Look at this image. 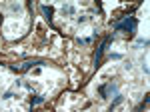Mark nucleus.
Masks as SVG:
<instances>
[{
  "instance_id": "obj_1",
  "label": "nucleus",
  "mask_w": 150,
  "mask_h": 112,
  "mask_svg": "<svg viewBox=\"0 0 150 112\" xmlns=\"http://www.w3.org/2000/svg\"><path fill=\"white\" fill-rule=\"evenodd\" d=\"M136 24H138V20H136L134 16H124L122 20L114 22V30H116V32H126V34H132L134 30H136Z\"/></svg>"
},
{
  "instance_id": "obj_2",
  "label": "nucleus",
  "mask_w": 150,
  "mask_h": 112,
  "mask_svg": "<svg viewBox=\"0 0 150 112\" xmlns=\"http://www.w3.org/2000/svg\"><path fill=\"white\" fill-rule=\"evenodd\" d=\"M112 42V36H106L104 38V42L100 46H98V50H96V54H94V58H92V62H94V66H98L100 64V60H102V54H104V50L108 48V44Z\"/></svg>"
},
{
  "instance_id": "obj_3",
  "label": "nucleus",
  "mask_w": 150,
  "mask_h": 112,
  "mask_svg": "<svg viewBox=\"0 0 150 112\" xmlns=\"http://www.w3.org/2000/svg\"><path fill=\"white\" fill-rule=\"evenodd\" d=\"M116 90H118V86L110 82V84H104V86H100V88H98V92H100V96H102V98H108L110 94H114Z\"/></svg>"
},
{
  "instance_id": "obj_4",
  "label": "nucleus",
  "mask_w": 150,
  "mask_h": 112,
  "mask_svg": "<svg viewBox=\"0 0 150 112\" xmlns=\"http://www.w3.org/2000/svg\"><path fill=\"white\" fill-rule=\"evenodd\" d=\"M36 64H44L42 60H26V62H22L20 66H12V70H18V72H24V70H28V68L36 66Z\"/></svg>"
},
{
  "instance_id": "obj_5",
  "label": "nucleus",
  "mask_w": 150,
  "mask_h": 112,
  "mask_svg": "<svg viewBox=\"0 0 150 112\" xmlns=\"http://www.w3.org/2000/svg\"><path fill=\"white\" fill-rule=\"evenodd\" d=\"M40 10H42V14H44V18L52 24V14H54V8H52V6H46V4H42V6H40Z\"/></svg>"
},
{
  "instance_id": "obj_6",
  "label": "nucleus",
  "mask_w": 150,
  "mask_h": 112,
  "mask_svg": "<svg viewBox=\"0 0 150 112\" xmlns=\"http://www.w3.org/2000/svg\"><path fill=\"white\" fill-rule=\"evenodd\" d=\"M120 102H122V96H120V94H116L114 102H112V104H110V110H112V108H116V106H118V104H120Z\"/></svg>"
},
{
  "instance_id": "obj_7",
  "label": "nucleus",
  "mask_w": 150,
  "mask_h": 112,
  "mask_svg": "<svg viewBox=\"0 0 150 112\" xmlns=\"http://www.w3.org/2000/svg\"><path fill=\"white\" fill-rule=\"evenodd\" d=\"M62 14H74V6H70V4H66V6L62 8Z\"/></svg>"
},
{
  "instance_id": "obj_8",
  "label": "nucleus",
  "mask_w": 150,
  "mask_h": 112,
  "mask_svg": "<svg viewBox=\"0 0 150 112\" xmlns=\"http://www.w3.org/2000/svg\"><path fill=\"white\" fill-rule=\"evenodd\" d=\"M44 100V98H42V96H36L34 100H32V106H36V104H40V102Z\"/></svg>"
}]
</instances>
